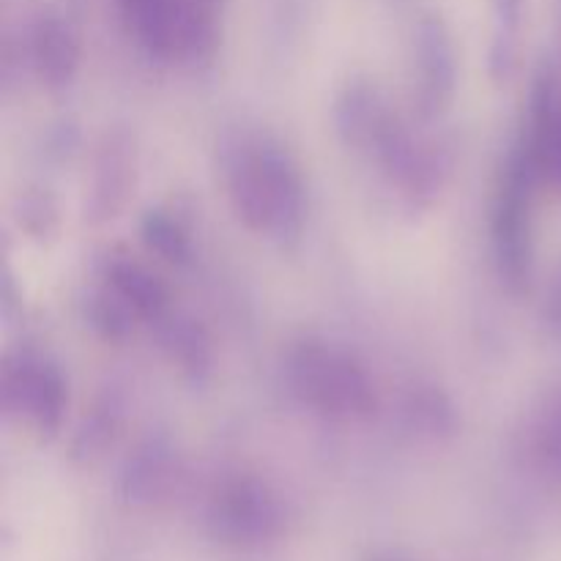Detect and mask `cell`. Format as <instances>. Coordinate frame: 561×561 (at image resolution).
<instances>
[{
  "mask_svg": "<svg viewBox=\"0 0 561 561\" xmlns=\"http://www.w3.org/2000/svg\"><path fill=\"white\" fill-rule=\"evenodd\" d=\"M542 455L553 469H561V403L553 409L551 425L546 431V444H542Z\"/></svg>",
  "mask_w": 561,
  "mask_h": 561,
  "instance_id": "3957f363",
  "label": "cell"
},
{
  "mask_svg": "<svg viewBox=\"0 0 561 561\" xmlns=\"http://www.w3.org/2000/svg\"><path fill=\"white\" fill-rule=\"evenodd\" d=\"M301 387L307 389L312 403L323 409H359L367 400L365 378L332 354H305L299 362Z\"/></svg>",
  "mask_w": 561,
  "mask_h": 561,
  "instance_id": "7a4b0ae2",
  "label": "cell"
},
{
  "mask_svg": "<svg viewBox=\"0 0 561 561\" xmlns=\"http://www.w3.org/2000/svg\"><path fill=\"white\" fill-rule=\"evenodd\" d=\"M553 321H557V327H561V283L557 290V299H553Z\"/></svg>",
  "mask_w": 561,
  "mask_h": 561,
  "instance_id": "277c9868",
  "label": "cell"
},
{
  "mask_svg": "<svg viewBox=\"0 0 561 561\" xmlns=\"http://www.w3.org/2000/svg\"><path fill=\"white\" fill-rule=\"evenodd\" d=\"M373 561H403V559H392V557H376Z\"/></svg>",
  "mask_w": 561,
  "mask_h": 561,
  "instance_id": "5b68a950",
  "label": "cell"
},
{
  "mask_svg": "<svg viewBox=\"0 0 561 561\" xmlns=\"http://www.w3.org/2000/svg\"><path fill=\"white\" fill-rule=\"evenodd\" d=\"M211 526L222 540L252 546V542L272 540L283 526V515L277 502L263 488L239 482L217 499L211 510Z\"/></svg>",
  "mask_w": 561,
  "mask_h": 561,
  "instance_id": "6da1fadb",
  "label": "cell"
}]
</instances>
